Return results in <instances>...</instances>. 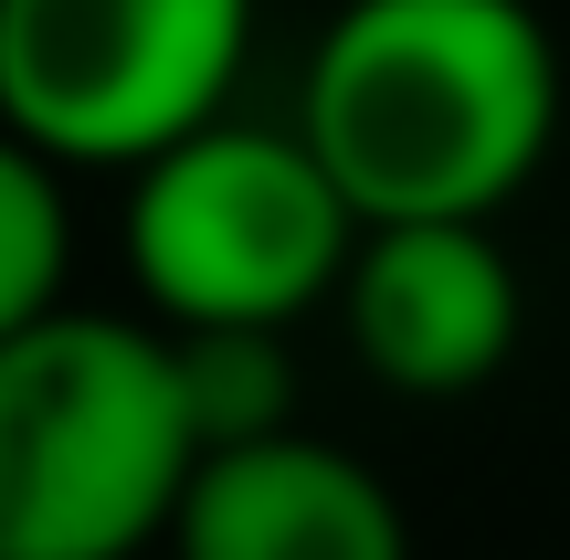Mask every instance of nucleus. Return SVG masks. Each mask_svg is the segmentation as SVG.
<instances>
[{"label": "nucleus", "instance_id": "f257e3e1", "mask_svg": "<svg viewBox=\"0 0 570 560\" xmlns=\"http://www.w3.org/2000/svg\"><path fill=\"white\" fill-rule=\"evenodd\" d=\"M296 138L360 223H497L560 138V42L529 0H348Z\"/></svg>", "mask_w": 570, "mask_h": 560}, {"label": "nucleus", "instance_id": "f03ea898", "mask_svg": "<svg viewBox=\"0 0 570 560\" xmlns=\"http://www.w3.org/2000/svg\"><path fill=\"white\" fill-rule=\"evenodd\" d=\"M202 465L159 317L42 307L0 338V560H138Z\"/></svg>", "mask_w": 570, "mask_h": 560}, {"label": "nucleus", "instance_id": "7ed1b4c3", "mask_svg": "<svg viewBox=\"0 0 570 560\" xmlns=\"http://www.w3.org/2000/svg\"><path fill=\"white\" fill-rule=\"evenodd\" d=\"M360 212L296 127L212 117L127 169V265L159 328H296L338 296Z\"/></svg>", "mask_w": 570, "mask_h": 560}, {"label": "nucleus", "instance_id": "20e7f679", "mask_svg": "<svg viewBox=\"0 0 570 560\" xmlns=\"http://www.w3.org/2000/svg\"><path fill=\"white\" fill-rule=\"evenodd\" d=\"M254 0H0V127L53 169H138L223 117Z\"/></svg>", "mask_w": 570, "mask_h": 560}, {"label": "nucleus", "instance_id": "39448f33", "mask_svg": "<svg viewBox=\"0 0 570 560\" xmlns=\"http://www.w3.org/2000/svg\"><path fill=\"white\" fill-rule=\"evenodd\" d=\"M348 350L412 402H454L518 350V265L497 223H360L348 244Z\"/></svg>", "mask_w": 570, "mask_h": 560}, {"label": "nucleus", "instance_id": "423d86ee", "mask_svg": "<svg viewBox=\"0 0 570 560\" xmlns=\"http://www.w3.org/2000/svg\"><path fill=\"white\" fill-rule=\"evenodd\" d=\"M169 560H412V529L360 455L285 423L190 465Z\"/></svg>", "mask_w": 570, "mask_h": 560}, {"label": "nucleus", "instance_id": "0eeeda50", "mask_svg": "<svg viewBox=\"0 0 570 560\" xmlns=\"http://www.w3.org/2000/svg\"><path fill=\"white\" fill-rule=\"evenodd\" d=\"M169 371H180V413H190V444L202 455L296 423L285 328H169Z\"/></svg>", "mask_w": 570, "mask_h": 560}, {"label": "nucleus", "instance_id": "6e6552de", "mask_svg": "<svg viewBox=\"0 0 570 560\" xmlns=\"http://www.w3.org/2000/svg\"><path fill=\"white\" fill-rule=\"evenodd\" d=\"M63 254H75V223H63V169L42 159L32 138L0 127V338L32 328L42 307H63Z\"/></svg>", "mask_w": 570, "mask_h": 560}]
</instances>
